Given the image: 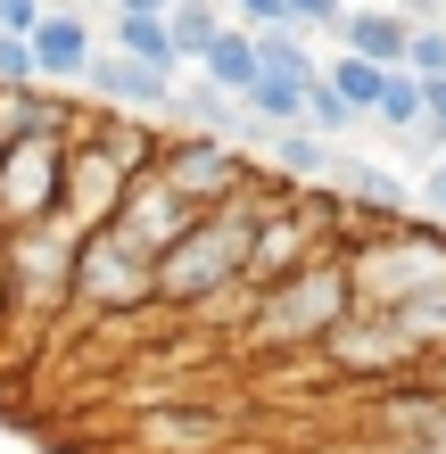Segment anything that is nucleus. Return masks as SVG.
Segmentation results:
<instances>
[{
    "mask_svg": "<svg viewBox=\"0 0 446 454\" xmlns=\"http://www.w3.org/2000/svg\"><path fill=\"white\" fill-rule=\"evenodd\" d=\"M281 199H290V191H248V199L215 207V215H199L182 248L157 256V298H166V306H207V298H223L231 281H248L256 223H265Z\"/></svg>",
    "mask_w": 446,
    "mask_h": 454,
    "instance_id": "nucleus-1",
    "label": "nucleus"
},
{
    "mask_svg": "<svg viewBox=\"0 0 446 454\" xmlns=\"http://www.w3.org/2000/svg\"><path fill=\"white\" fill-rule=\"evenodd\" d=\"M356 314V281H348V256H323V264H306L298 281H281L256 298L248 314V339L256 347H323L339 323Z\"/></svg>",
    "mask_w": 446,
    "mask_h": 454,
    "instance_id": "nucleus-2",
    "label": "nucleus"
},
{
    "mask_svg": "<svg viewBox=\"0 0 446 454\" xmlns=\"http://www.w3.org/2000/svg\"><path fill=\"white\" fill-rule=\"evenodd\" d=\"M348 256V281H356V306H405L413 289H438L446 281V231H380V239H356Z\"/></svg>",
    "mask_w": 446,
    "mask_h": 454,
    "instance_id": "nucleus-3",
    "label": "nucleus"
},
{
    "mask_svg": "<svg viewBox=\"0 0 446 454\" xmlns=\"http://www.w3.org/2000/svg\"><path fill=\"white\" fill-rule=\"evenodd\" d=\"M74 256H83V231H74L67 215L59 223H34V231H9L0 239V289H9L17 306H67L74 298Z\"/></svg>",
    "mask_w": 446,
    "mask_h": 454,
    "instance_id": "nucleus-4",
    "label": "nucleus"
},
{
    "mask_svg": "<svg viewBox=\"0 0 446 454\" xmlns=\"http://www.w3.org/2000/svg\"><path fill=\"white\" fill-rule=\"evenodd\" d=\"M157 298V256L141 248V239H124L116 223L83 239V256H74V306L91 314H133Z\"/></svg>",
    "mask_w": 446,
    "mask_h": 454,
    "instance_id": "nucleus-5",
    "label": "nucleus"
},
{
    "mask_svg": "<svg viewBox=\"0 0 446 454\" xmlns=\"http://www.w3.org/2000/svg\"><path fill=\"white\" fill-rule=\"evenodd\" d=\"M67 149L74 141H17V149H0V223L9 231L59 223V207H67Z\"/></svg>",
    "mask_w": 446,
    "mask_h": 454,
    "instance_id": "nucleus-6",
    "label": "nucleus"
},
{
    "mask_svg": "<svg viewBox=\"0 0 446 454\" xmlns=\"http://www.w3.org/2000/svg\"><path fill=\"white\" fill-rule=\"evenodd\" d=\"M157 174L174 182L182 199L199 207V215H215V207H231V199H248V157L231 149V141H207V132H174L166 149H157Z\"/></svg>",
    "mask_w": 446,
    "mask_h": 454,
    "instance_id": "nucleus-7",
    "label": "nucleus"
},
{
    "mask_svg": "<svg viewBox=\"0 0 446 454\" xmlns=\"http://www.w3.org/2000/svg\"><path fill=\"white\" fill-rule=\"evenodd\" d=\"M124 191H133V166H124V157L99 141V124H91L83 141L67 149V207H59V215L91 239V231H108L124 215Z\"/></svg>",
    "mask_w": 446,
    "mask_h": 454,
    "instance_id": "nucleus-8",
    "label": "nucleus"
},
{
    "mask_svg": "<svg viewBox=\"0 0 446 454\" xmlns=\"http://www.w3.org/2000/svg\"><path fill=\"white\" fill-rule=\"evenodd\" d=\"M323 356L339 364V372H356V380H388V372H405V364H422L413 356V339L388 323V314H372V306H356L348 323H339L331 339H323Z\"/></svg>",
    "mask_w": 446,
    "mask_h": 454,
    "instance_id": "nucleus-9",
    "label": "nucleus"
},
{
    "mask_svg": "<svg viewBox=\"0 0 446 454\" xmlns=\"http://www.w3.org/2000/svg\"><path fill=\"white\" fill-rule=\"evenodd\" d=\"M191 223H199V207L174 191L166 174H133V191H124V215H116V231L124 239H141L149 256H166V248H182V239H191Z\"/></svg>",
    "mask_w": 446,
    "mask_h": 454,
    "instance_id": "nucleus-10",
    "label": "nucleus"
},
{
    "mask_svg": "<svg viewBox=\"0 0 446 454\" xmlns=\"http://www.w3.org/2000/svg\"><path fill=\"white\" fill-rule=\"evenodd\" d=\"M83 83H91V99H108L116 116H141V124L174 108V74H157V67H141V59H124V50H99Z\"/></svg>",
    "mask_w": 446,
    "mask_h": 454,
    "instance_id": "nucleus-11",
    "label": "nucleus"
},
{
    "mask_svg": "<svg viewBox=\"0 0 446 454\" xmlns=\"http://www.w3.org/2000/svg\"><path fill=\"white\" fill-rule=\"evenodd\" d=\"M99 59V42H91V25L74 17V9H50L34 25V67H42V83H83Z\"/></svg>",
    "mask_w": 446,
    "mask_h": 454,
    "instance_id": "nucleus-12",
    "label": "nucleus"
},
{
    "mask_svg": "<svg viewBox=\"0 0 446 454\" xmlns=\"http://www.w3.org/2000/svg\"><path fill=\"white\" fill-rule=\"evenodd\" d=\"M339 50H348V59H372V67H405L413 17H405V9H380V0H364V9H348V25H339Z\"/></svg>",
    "mask_w": 446,
    "mask_h": 454,
    "instance_id": "nucleus-13",
    "label": "nucleus"
},
{
    "mask_svg": "<svg viewBox=\"0 0 446 454\" xmlns=\"http://www.w3.org/2000/svg\"><path fill=\"white\" fill-rule=\"evenodd\" d=\"M380 430L397 446H422V454H446V388H405L380 405Z\"/></svg>",
    "mask_w": 446,
    "mask_h": 454,
    "instance_id": "nucleus-14",
    "label": "nucleus"
},
{
    "mask_svg": "<svg viewBox=\"0 0 446 454\" xmlns=\"http://www.w3.org/2000/svg\"><path fill=\"white\" fill-rule=\"evenodd\" d=\"M199 74H207L223 99H248V91H256V74H265V59H256V34H248V25H223V42L199 59Z\"/></svg>",
    "mask_w": 446,
    "mask_h": 454,
    "instance_id": "nucleus-15",
    "label": "nucleus"
},
{
    "mask_svg": "<svg viewBox=\"0 0 446 454\" xmlns=\"http://www.w3.org/2000/svg\"><path fill=\"white\" fill-rule=\"evenodd\" d=\"M141 446H157V454H207V446H223V421L215 413H149Z\"/></svg>",
    "mask_w": 446,
    "mask_h": 454,
    "instance_id": "nucleus-16",
    "label": "nucleus"
},
{
    "mask_svg": "<svg viewBox=\"0 0 446 454\" xmlns=\"http://www.w3.org/2000/svg\"><path fill=\"white\" fill-rule=\"evenodd\" d=\"M306 91H314V83H290V74H256V91L240 99V108H248V124L306 132Z\"/></svg>",
    "mask_w": 446,
    "mask_h": 454,
    "instance_id": "nucleus-17",
    "label": "nucleus"
},
{
    "mask_svg": "<svg viewBox=\"0 0 446 454\" xmlns=\"http://www.w3.org/2000/svg\"><path fill=\"white\" fill-rule=\"evenodd\" d=\"M388 323L413 339V356H438V347H446V281L438 289H413L405 306H388Z\"/></svg>",
    "mask_w": 446,
    "mask_h": 454,
    "instance_id": "nucleus-18",
    "label": "nucleus"
},
{
    "mask_svg": "<svg viewBox=\"0 0 446 454\" xmlns=\"http://www.w3.org/2000/svg\"><path fill=\"white\" fill-rule=\"evenodd\" d=\"M116 50L124 59H141V67H157V74H174L182 59H174V25L166 17H124L116 9Z\"/></svg>",
    "mask_w": 446,
    "mask_h": 454,
    "instance_id": "nucleus-19",
    "label": "nucleus"
},
{
    "mask_svg": "<svg viewBox=\"0 0 446 454\" xmlns=\"http://www.w3.org/2000/svg\"><path fill=\"white\" fill-rule=\"evenodd\" d=\"M323 74H331V91L348 99L356 116H372V108H380V91H388V74H397V67H372V59H348V50H339V59H331Z\"/></svg>",
    "mask_w": 446,
    "mask_h": 454,
    "instance_id": "nucleus-20",
    "label": "nucleus"
},
{
    "mask_svg": "<svg viewBox=\"0 0 446 454\" xmlns=\"http://www.w3.org/2000/svg\"><path fill=\"white\" fill-rule=\"evenodd\" d=\"M166 25H174V59H207V50L223 42V9L215 0H182Z\"/></svg>",
    "mask_w": 446,
    "mask_h": 454,
    "instance_id": "nucleus-21",
    "label": "nucleus"
},
{
    "mask_svg": "<svg viewBox=\"0 0 446 454\" xmlns=\"http://www.w3.org/2000/svg\"><path fill=\"white\" fill-rule=\"evenodd\" d=\"M273 166H281V174H298V182H331V174H339V157H331L323 132H281V141H273Z\"/></svg>",
    "mask_w": 446,
    "mask_h": 454,
    "instance_id": "nucleus-22",
    "label": "nucleus"
},
{
    "mask_svg": "<svg viewBox=\"0 0 446 454\" xmlns=\"http://www.w3.org/2000/svg\"><path fill=\"white\" fill-rule=\"evenodd\" d=\"M256 59H265V74H290V83H314V74H323L298 25H273V34H256Z\"/></svg>",
    "mask_w": 446,
    "mask_h": 454,
    "instance_id": "nucleus-23",
    "label": "nucleus"
},
{
    "mask_svg": "<svg viewBox=\"0 0 446 454\" xmlns=\"http://www.w3.org/2000/svg\"><path fill=\"white\" fill-rule=\"evenodd\" d=\"M372 124H388V132H422V83L397 67L388 74V91H380V108H372Z\"/></svg>",
    "mask_w": 446,
    "mask_h": 454,
    "instance_id": "nucleus-24",
    "label": "nucleus"
},
{
    "mask_svg": "<svg viewBox=\"0 0 446 454\" xmlns=\"http://www.w3.org/2000/svg\"><path fill=\"white\" fill-rule=\"evenodd\" d=\"M348 124H364V116L331 91V74H314V91H306V132H323V141H331V132H348Z\"/></svg>",
    "mask_w": 446,
    "mask_h": 454,
    "instance_id": "nucleus-25",
    "label": "nucleus"
},
{
    "mask_svg": "<svg viewBox=\"0 0 446 454\" xmlns=\"http://www.w3.org/2000/svg\"><path fill=\"white\" fill-rule=\"evenodd\" d=\"M405 74H413V83H446V25H413Z\"/></svg>",
    "mask_w": 446,
    "mask_h": 454,
    "instance_id": "nucleus-26",
    "label": "nucleus"
},
{
    "mask_svg": "<svg viewBox=\"0 0 446 454\" xmlns=\"http://www.w3.org/2000/svg\"><path fill=\"white\" fill-rule=\"evenodd\" d=\"M0 83H9V91H34V83H42V67H34V42L0 34Z\"/></svg>",
    "mask_w": 446,
    "mask_h": 454,
    "instance_id": "nucleus-27",
    "label": "nucleus"
},
{
    "mask_svg": "<svg viewBox=\"0 0 446 454\" xmlns=\"http://www.w3.org/2000/svg\"><path fill=\"white\" fill-rule=\"evenodd\" d=\"M290 25L298 34H339L348 25V0H290Z\"/></svg>",
    "mask_w": 446,
    "mask_h": 454,
    "instance_id": "nucleus-28",
    "label": "nucleus"
},
{
    "mask_svg": "<svg viewBox=\"0 0 446 454\" xmlns=\"http://www.w3.org/2000/svg\"><path fill=\"white\" fill-rule=\"evenodd\" d=\"M59 9V0H0V34H17V42H34V25Z\"/></svg>",
    "mask_w": 446,
    "mask_h": 454,
    "instance_id": "nucleus-29",
    "label": "nucleus"
},
{
    "mask_svg": "<svg viewBox=\"0 0 446 454\" xmlns=\"http://www.w3.org/2000/svg\"><path fill=\"white\" fill-rule=\"evenodd\" d=\"M231 9H240L248 34H273V25H290V0H231Z\"/></svg>",
    "mask_w": 446,
    "mask_h": 454,
    "instance_id": "nucleus-30",
    "label": "nucleus"
},
{
    "mask_svg": "<svg viewBox=\"0 0 446 454\" xmlns=\"http://www.w3.org/2000/svg\"><path fill=\"white\" fill-rule=\"evenodd\" d=\"M422 132L446 149V83H422Z\"/></svg>",
    "mask_w": 446,
    "mask_h": 454,
    "instance_id": "nucleus-31",
    "label": "nucleus"
},
{
    "mask_svg": "<svg viewBox=\"0 0 446 454\" xmlns=\"http://www.w3.org/2000/svg\"><path fill=\"white\" fill-rule=\"evenodd\" d=\"M422 207H438V215H446V157H430V174H422Z\"/></svg>",
    "mask_w": 446,
    "mask_h": 454,
    "instance_id": "nucleus-32",
    "label": "nucleus"
},
{
    "mask_svg": "<svg viewBox=\"0 0 446 454\" xmlns=\"http://www.w3.org/2000/svg\"><path fill=\"white\" fill-rule=\"evenodd\" d=\"M0 239H9V223H0Z\"/></svg>",
    "mask_w": 446,
    "mask_h": 454,
    "instance_id": "nucleus-33",
    "label": "nucleus"
},
{
    "mask_svg": "<svg viewBox=\"0 0 446 454\" xmlns=\"http://www.w3.org/2000/svg\"><path fill=\"white\" fill-rule=\"evenodd\" d=\"M356 9H364V0H356Z\"/></svg>",
    "mask_w": 446,
    "mask_h": 454,
    "instance_id": "nucleus-34",
    "label": "nucleus"
}]
</instances>
